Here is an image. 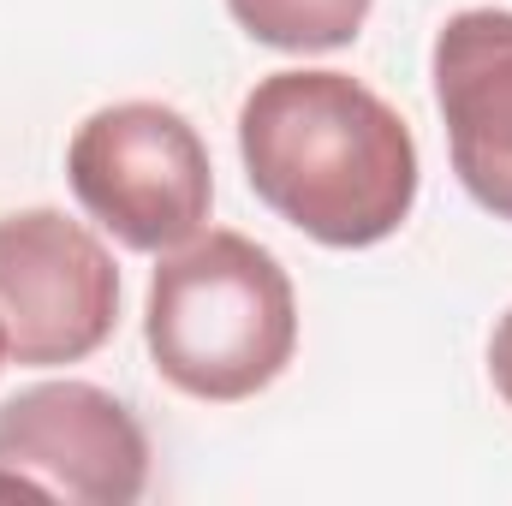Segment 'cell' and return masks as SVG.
I'll return each mask as SVG.
<instances>
[{
  "mask_svg": "<svg viewBox=\"0 0 512 506\" xmlns=\"http://www.w3.org/2000/svg\"><path fill=\"white\" fill-rule=\"evenodd\" d=\"M251 191L304 239L382 245L417 203V143L382 96L346 72H268L239 108Z\"/></svg>",
  "mask_w": 512,
  "mask_h": 506,
  "instance_id": "cell-1",
  "label": "cell"
},
{
  "mask_svg": "<svg viewBox=\"0 0 512 506\" xmlns=\"http://www.w3.org/2000/svg\"><path fill=\"white\" fill-rule=\"evenodd\" d=\"M143 340L161 381L209 405H239L286 376L298 352L292 280L245 233H197L161 251L149 274Z\"/></svg>",
  "mask_w": 512,
  "mask_h": 506,
  "instance_id": "cell-2",
  "label": "cell"
},
{
  "mask_svg": "<svg viewBox=\"0 0 512 506\" xmlns=\"http://www.w3.org/2000/svg\"><path fill=\"white\" fill-rule=\"evenodd\" d=\"M72 197L126 251H179L203 233L215 167L197 126L167 102H114L72 131Z\"/></svg>",
  "mask_w": 512,
  "mask_h": 506,
  "instance_id": "cell-3",
  "label": "cell"
},
{
  "mask_svg": "<svg viewBox=\"0 0 512 506\" xmlns=\"http://www.w3.org/2000/svg\"><path fill=\"white\" fill-rule=\"evenodd\" d=\"M114 322L120 268L84 221L60 209H18L0 221V328L12 364H84L108 346Z\"/></svg>",
  "mask_w": 512,
  "mask_h": 506,
  "instance_id": "cell-4",
  "label": "cell"
},
{
  "mask_svg": "<svg viewBox=\"0 0 512 506\" xmlns=\"http://www.w3.org/2000/svg\"><path fill=\"white\" fill-rule=\"evenodd\" d=\"M0 471L42 501L131 506L149 489V435L96 381H36L0 405Z\"/></svg>",
  "mask_w": 512,
  "mask_h": 506,
  "instance_id": "cell-5",
  "label": "cell"
},
{
  "mask_svg": "<svg viewBox=\"0 0 512 506\" xmlns=\"http://www.w3.org/2000/svg\"><path fill=\"white\" fill-rule=\"evenodd\" d=\"M429 72L459 185L477 197V209L512 221V12H453L435 36Z\"/></svg>",
  "mask_w": 512,
  "mask_h": 506,
  "instance_id": "cell-6",
  "label": "cell"
},
{
  "mask_svg": "<svg viewBox=\"0 0 512 506\" xmlns=\"http://www.w3.org/2000/svg\"><path fill=\"white\" fill-rule=\"evenodd\" d=\"M376 0H227L239 30L280 54H334L352 48Z\"/></svg>",
  "mask_w": 512,
  "mask_h": 506,
  "instance_id": "cell-7",
  "label": "cell"
},
{
  "mask_svg": "<svg viewBox=\"0 0 512 506\" xmlns=\"http://www.w3.org/2000/svg\"><path fill=\"white\" fill-rule=\"evenodd\" d=\"M489 376H495V393L512 405V310L495 322V334H489Z\"/></svg>",
  "mask_w": 512,
  "mask_h": 506,
  "instance_id": "cell-8",
  "label": "cell"
},
{
  "mask_svg": "<svg viewBox=\"0 0 512 506\" xmlns=\"http://www.w3.org/2000/svg\"><path fill=\"white\" fill-rule=\"evenodd\" d=\"M0 364H6V328H0Z\"/></svg>",
  "mask_w": 512,
  "mask_h": 506,
  "instance_id": "cell-9",
  "label": "cell"
}]
</instances>
